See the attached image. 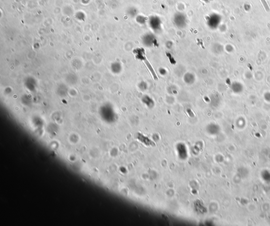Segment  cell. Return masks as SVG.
Instances as JSON below:
<instances>
[{
  "label": "cell",
  "instance_id": "obj_1",
  "mask_svg": "<svg viewBox=\"0 0 270 226\" xmlns=\"http://www.w3.org/2000/svg\"><path fill=\"white\" fill-rule=\"evenodd\" d=\"M149 26L154 32H160L162 30V23L159 17L153 16L149 19Z\"/></svg>",
  "mask_w": 270,
  "mask_h": 226
},
{
  "label": "cell",
  "instance_id": "obj_2",
  "mask_svg": "<svg viewBox=\"0 0 270 226\" xmlns=\"http://www.w3.org/2000/svg\"><path fill=\"white\" fill-rule=\"evenodd\" d=\"M143 44L147 47L155 46L157 44V40L155 35L151 33H147L143 36L142 38Z\"/></svg>",
  "mask_w": 270,
  "mask_h": 226
},
{
  "label": "cell",
  "instance_id": "obj_3",
  "mask_svg": "<svg viewBox=\"0 0 270 226\" xmlns=\"http://www.w3.org/2000/svg\"><path fill=\"white\" fill-rule=\"evenodd\" d=\"M174 22L175 25L176 26L177 28H185L187 24V20L185 15L182 14H179L178 15L175 16L174 18Z\"/></svg>",
  "mask_w": 270,
  "mask_h": 226
},
{
  "label": "cell",
  "instance_id": "obj_4",
  "mask_svg": "<svg viewBox=\"0 0 270 226\" xmlns=\"http://www.w3.org/2000/svg\"><path fill=\"white\" fill-rule=\"evenodd\" d=\"M183 80L186 84L188 85H191L195 82V75L193 73H186L183 75Z\"/></svg>",
  "mask_w": 270,
  "mask_h": 226
},
{
  "label": "cell",
  "instance_id": "obj_5",
  "mask_svg": "<svg viewBox=\"0 0 270 226\" xmlns=\"http://www.w3.org/2000/svg\"><path fill=\"white\" fill-rule=\"evenodd\" d=\"M141 101L144 105H146L149 108H153L155 105V101L153 99L147 94L142 96Z\"/></svg>",
  "mask_w": 270,
  "mask_h": 226
},
{
  "label": "cell",
  "instance_id": "obj_6",
  "mask_svg": "<svg viewBox=\"0 0 270 226\" xmlns=\"http://www.w3.org/2000/svg\"><path fill=\"white\" fill-rule=\"evenodd\" d=\"M137 138L146 145H154V143L151 140V139H148V137H146L143 134L139 133Z\"/></svg>",
  "mask_w": 270,
  "mask_h": 226
},
{
  "label": "cell",
  "instance_id": "obj_7",
  "mask_svg": "<svg viewBox=\"0 0 270 226\" xmlns=\"http://www.w3.org/2000/svg\"><path fill=\"white\" fill-rule=\"evenodd\" d=\"M144 61H145V63L146 65V66H147V68L149 70V71L151 72V75H152V76L153 77L154 79V80H158V77L157 75L156 74V73L155 72V71L154 70V69L153 68V66H151V64L149 63V61H148L147 60H146V59L144 60Z\"/></svg>",
  "mask_w": 270,
  "mask_h": 226
},
{
  "label": "cell",
  "instance_id": "obj_8",
  "mask_svg": "<svg viewBox=\"0 0 270 226\" xmlns=\"http://www.w3.org/2000/svg\"><path fill=\"white\" fill-rule=\"evenodd\" d=\"M138 86L139 89L143 92L146 91L148 89V84H147V82L145 81H141L138 83Z\"/></svg>",
  "mask_w": 270,
  "mask_h": 226
},
{
  "label": "cell",
  "instance_id": "obj_9",
  "mask_svg": "<svg viewBox=\"0 0 270 226\" xmlns=\"http://www.w3.org/2000/svg\"><path fill=\"white\" fill-rule=\"evenodd\" d=\"M167 91H168V93L171 95H175L177 93V92H178L176 87L172 86V85H171L168 87Z\"/></svg>",
  "mask_w": 270,
  "mask_h": 226
},
{
  "label": "cell",
  "instance_id": "obj_10",
  "mask_svg": "<svg viewBox=\"0 0 270 226\" xmlns=\"http://www.w3.org/2000/svg\"><path fill=\"white\" fill-rule=\"evenodd\" d=\"M158 71H159L160 75H161L162 76H165L167 74V71L166 69L164 68H160L159 69Z\"/></svg>",
  "mask_w": 270,
  "mask_h": 226
}]
</instances>
